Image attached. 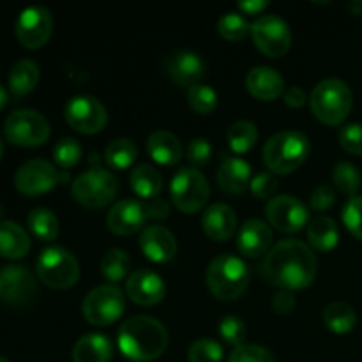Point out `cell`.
<instances>
[{"label": "cell", "instance_id": "cell-1", "mask_svg": "<svg viewBox=\"0 0 362 362\" xmlns=\"http://www.w3.org/2000/svg\"><path fill=\"white\" fill-rule=\"evenodd\" d=\"M318 262L310 246L296 239L276 244L262 264V272L271 285L283 290H303L317 278Z\"/></svg>", "mask_w": 362, "mask_h": 362}, {"label": "cell", "instance_id": "cell-2", "mask_svg": "<svg viewBox=\"0 0 362 362\" xmlns=\"http://www.w3.org/2000/svg\"><path fill=\"white\" fill-rule=\"evenodd\" d=\"M170 336L165 325L152 317L127 318L119 329V349L131 361H154L165 354Z\"/></svg>", "mask_w": 362, "mask_h": 362}, {"label": "cell", "instance_id": "cell-3", "mask_svg": "<svg viewBox=\"0 0 362 362\" xmlns=\"http://www.w3.org/2000/svg\"><path fill=\"white\" fill-rule=\"evenodd\" d=\"M311 112L320 122L338 126L349 117L354 106V95L349 85L338 78L322 80L310 98Z\"/></svg>", "mask_w": 362, "mask_h": 362}, {"label": "cell", "instance_id": "cell-4", "mask_svg": "<svg viewBox=\"0 0 362 362\" xmlns=\"http://www.w3.org/2000/svg\"><path fill=\"white\" fill-rule=\"evenodd\" d=\"M310 140L299 131H281L267 140L264 147V163L272 173H292L310 156Z\"/></svg>", "mask_w": 362, "mask_h": 362}, {"label": "cell", "instance_id": "cell-5", "mask_svg": "<svg viewBox=\"0 0 362 362\" xmlns=\"http://www.w3.org/2000/svg\"><path fill=\"white\" fill-rule=\"evenodd\" d=\"M250 285V269L235 255H219L207 269V286L219 300H235Z\"/></svg>", "mask_w": 362, "mask_h": 362}, {"label": "cell", "instance_id": "cell-6", "mask_svg": "<svg viewBox=\"0 0 362 362\" xmlns=\"http://www.w3.org/2000/svg\"><path fill=\"white\" fill-rule=\"evenodd\" d=\"M35 271L46 286L55 290L71 288L80 278L78 260L60 246L46 247L35 262Z\"/></svg>", "mask_w": 362, "mask_h": 362}, {"label": "cell", "instance_id": "cell-7", "mask_svg": "<svg viewBox=\"0 0 362 362\" xmlns=\"http://www.w3.org/2000/svg\"><path fill=\"white\" fill-rule=\"evenodd\" d=\"M73 198L87 209H103L117 197L119 180L112 172L90 168L78 175L73 182Z\"/></svg>", "mask_w": 362, "mask_h": 362}, {"label": "cell", "instance_id": "cell-8", "mask_svg": "<svg viewBox=\"0 0 362 362\" xmlns=\"http://www.w3.org/2000/svg\"><path fill=\"white\" fill-rule=\"evenodd\" d=\"M126 310V297L117 285H101L92 290L81 304L83 317L95 327H105L122 317Z\"/></svg>", "mask_w": 362, "mask_h": 362}, {"label": "cell", "instance_id": "cell-9", "mask_svg": "<svg viewBox=\"0 0 362 362\" xmlns=\"http://www.w3.org/2000/svg\"><path fill=\"white\" fill-rule=\"evenodd\" d=\"M209 194H211V187H209L207 179L197 168H182L173 175L170 197L177 209L186 214H193L204 209Z\"/></svg>", "mask_w": 362, "mask_h": 362}, {"label": "cell", "instance_id": "cell-10", "mask_svg": "<svg viewBox=\"0 0 362 362\" xmlns=\"http://www.w3.org/2000/svg\"><path fill=\"white\" fill-rule=\"evenodd\" d=\"M6 138L20 147H39L49 138V124L34 110H16L4 124Z\"/></svg>", "mask_w": 362, "mask_h": 362}, {"label": "cell", "instance_id": "cell-11", "mask_svg": "<svg viewBox=\"0 0 362 362\" xmlns=\"http://www.w3.org/2000/svg\"><path fill=\"white\" fill-rule=\"evenodd\" d=\"M251 35L258 49L272 59L285 55L292 45V32L278 14H264L257 18L251 25Z\"/></svg>", "mask_w": 362, "mask_h": 362}, {"label": "cell", "instance_id": "cell-12", "mask_svg": "<svg viewBox=\"0 0 362 362\" xmlns=\"http://www.w3.org/2000/svg\"><path fill=\"white\" fill-rule=\"evenodd\" d=\"M66 120L83 134L99 133L108 122V113L101 101L92 95H74L66 105Z\"/></svg>", "mask_w": 362, "mask_h": 362}, {"label": "cell", "instance_id": "cell-13", "mask_svg": "<svg viewBox=\"0 0 362 362\" xmlns=\"http://www.w3.org/2000/svg\"><path fill=\"white\" fill-rule=\"evenodd\" d=\"M53 30V18L42 6H32L21 11L16 20V37L25 48L37 49L48 42Z\"/></svg>", "mask_w": 362, "mask_h": 362}, {"label": "cell", "instance_id": "cell-14", "mask_svg": "<svg viewBox=\"0 0 362 362\" xmlns=\"http://www.w3.org/2000/svg\"><path fill=\"white\" fill-rule=\"evenodd\" d=\"M269 223L281 232H299L303 226L310 225V211L306 205L296 197L279 194L269 200L265 207Z\"/></svg>", "mask_w": 362, "mask_h": 362}, {"label": "cell", "instance_id": "cell-15", "mask_svg": "<svg viewBox=\"0 0 362 362\" xmlns=\"http://www.w3.org/2000/svg\"><path fill=\"white\" fill-rule=\"evenodd\" d=\"M37 293L35 278L25 265H7L0 271V299L13 306H25Z\"/></svg>", "mask_w": 362, "mask_h": 362}, {"label": "cell", "instance_id": "cell-16", "mask_svg": "<svg viewBox=\"0 0 362 362\" xmlns=\"http://www.w3.org/2000/svg\"><path fill=\"white\" fill-rule=\"evenodd\" d=\"M60 175L52 163L45 159H30L20 166L14 177V184L20 193L35 197L52 191L59 184Z\"/></svg>", "mask_w": 362, "mask_h": 362}, {"label": "cell", "instance_id": "cell-17", "mask_svg": "<svg viewBox=\"0 0 362 362\" xmlns=\"http://www.w3.org/2000/svg\"><path fill=\"white\" fill-rule=\"evenodd\" d=\"M126 293L133 303L140 306H154L163 300L166 286L159 274L148 269H138L127 278Z\"/></svg>", "mask_w": 362, "mask_h": 362}, {"label": "cell", "instance_id": "cell-18", "mask_svg": "<svg viewBox=\"0 0 362 362\" xmlns=\"http://www.w3.org/2000/svg\"><path fill=\"white\" fill-rule=\"evenodd\" d=\"M147 209L138 200H122L112 207L106 216V225L117 235H133L144 228Z\"/></svg>", "mask_w": 362, "mask_h": 362}, {"label": "cell", "instance_id": "cell-19", "mask_svg": "<svg viewBox=\"0 0 362 362\" xmlns=\"http://www.w3.org/2000/svg\"><path fill=\"white\" fill-rule=\"evenodd\" d=\"M140 250L145 257L158 264L170 262L177 253V240L168 228L161 225L145 226L140 233Z\"/></svg>", "mask_w": 362, "mask_h": 362}, {"label": "cell", "instance_id": "cell-20", "mask_svg": "<svg viewBox=\"0 0 362 362\" xmlns=\"http://www.w3.org/2000/svg\"><path fill=\"white\" fill-rule=\"evenodd\" d=\"M166 74L173 83L191 88L204 78L205 64L198 53L177 52L166 62Z\"/></svg>", "mask_w": 362, "mask_h": 362}, {"label": "cell", "instance_id": "cell-21", "mask_svg": "<svg viewBox=\"0 0 362 362\" xmlns=\"http://www.w3.org/2000/svg\"><path fill=\"white\" fill-rule=\"evenodd\" d=\"M272 244V230L262 219H250L244 223L237 237V247L244 257L257 258L267 253Z\"/></svg>", "mask_w": 362, "mask_h": 362}, {"label": "cell", "instance_id": "cell-22", "mask_svg": "<svg viewBox=\"0 0 362 362\" xmlns=\"http://www.w3.org/2000/svg\"><path fill=\"white\" fill-rule=\"evenodd\" d=\"M246 87L250 94L260 101H274L285 90V81L281 74L272 67L258 66L247 73Z\"/></svg>", "mask_w": 362, "mask_h": 362}, {"label": "cell", "instance_id": "cell-23", "mask_svg": "<svg viewBox=\"0 0 362 362\" xmlns=\"http://www.w3.org/2000/svg\"><path fill=\"white\" fill-rule=\"evenodd\" d=\"M205 233L212 240H228L237 230V216L233 209L226 204H214L204 212L202 218Z\"/></svg>", "mask_w": 362, "mask_h": 362}, {"label": "cell", "instance_id": "cell-24", "mask_svg": "<svg viewBox=\"0 0 362 362\" xmlns=\"http://www.w3.org/2000/svg\"><path fill=\"white\" fill-rule=\"evenodd\" d=\"M218 184L225 193L239 194L251 184V166L244 159L228 156L218 170Z\"/></svg>", "mask_w": 362, "mask_h": 362}, {"label": "cell", "instance_id": "cell-25", "mask_svg": "<svg viewBox=\"0 0 362 362\" xmlns=\"http://www.w3.org/2000/svg\"><path fill=\"white\" fill-rule=\"evenodd\" d=\"M148 156L156 163L165 166L177 165L182 159V145L179 138L168 131H156L147 140Z\"/></svg>", "mask_w": 362, "mask_h": 362}, {"label": "cell", "instance_id": "cell-26", "mask_svg": "<svg viewBox=\"0 0 362 362\" xmlns=\"http://www.w3.org/2000/svg\"><path fill=\"white\" fill-rule=\"evenodd\" d=\"M113 356V346L108 336L87 334L76 341L73 349L74 362H110Z\"/></svg>", "mask_w": 362, "mask_h": 362}, {"label": "cell", "instance_id": "cell-27", "mask_svg": "<svg viewBox=\"0 0 362 362\" xmlns=\"http://www.w3.org/2000/svg\"><path fill=\"white\" fill-rule=\"evenodd\" d=\"M30 250V237L18 223H0V255L9 260L23 258Z\"/></svg>", "mask_w": 362, "mask_h": 362}, {"label": "cell", "instance_id": "cell-28", "mask_svg": "<svg viewBox=\"0 0 362 362\" xmlns=\"http://www.w3.org/2000/svg\"><path fill=\"white\" fill-rule=\"evenodd\" d=\"M308 239L315 250L331 251L339 243L338 225L329 216H317L308 225Z\"/></svg>", "mask_w": 362, "mask_h": 362}, {"label": "cell", "instance_id": "cell-29", "mask_svg": "<svg viewBox=\"0 0 362 362\" xmlns=\"http://www.w3.org/2000/svg\"><path fill=\"white\" fill-rule=\"evenodd\" d=\"M39 81V67L34 60H20L9 73V90L14 98L30 94Z\"/></svg>", "mask_w": 362, "mask_h": 362}, {"label": "cell", "instance_id": "cell-30", "mask_svg": "<svg viewBox=\"0 0 362 362\" xmlns=\"http://www.w3.org/2000/svg\"><path fill=\"white\" fill-rule=\"evenodd\" d=\"M131 187L134 193L147 200H154L159 197L163 189V177L152 165H138L131 172L129 177Z\"/></svg>", "mask_w": 362, "mask_h": 362}, {"label": "cell", "instance_id": "cell-31", "mask_svg": "<svg viewBox=\"0 0 362 362\" xmlns=\"http://www.w3.org/2000/svg\"><path fill=\"white\" fill-rule=\"evenodd\" d=\"M324 322L336 334H346L357 324V315L346 303H331L324 310Z\"/></svg>", "mask_w": 362, "mask_h": 362}, {"label": "cell", "instance_id": "cell-32", "mask_svg": "<svg viewBox=\"0 0 362 362\" xmlns=\"http://www.w3.org/2000/svg\"><path fill=\"white\" fill-rule=\"evenodd\" d=\"M136 145L129 140V138H117V140L110 141L106 147L105 159L108 166L113 170H126L136 161Z\"/></svg>", "mask_w": 362, "mask_h": 362}, {"label": "cell", "instance_id": "cell-33", "mask_svg": "<svg viewBox=\"0 0 362 362\" xmlns=\"http://www.w3.org/2000/svg\"><path fill=\"white\" fill-rule=\"evenodd\" d=\"M226 138H228V145L233 152L246 154L255 147L258 140L257 126L250 120H237L230 126Z\"/></svg>", "mask_w": 362, "mask_h": 362}, {"label": "cell", "instance_id": "cell-34", "mask_svg": "<svg viewBox=\"0 0 362 362\" xmlns=\"http://www.w3.org/2000/svg\"><path fill=\"white\" fill-rule=\"evenodd\" d=\"M28 228L39 240H55L59 235V219L49 209L39 207L28 214Z\"/></svg>", "mask_w": 362, "mask_h": 362}, {"label": "cell", "instance_id": "cell-35", "mask_svg": "<svg viewBox=\"0 0 362 362\" xmlns=\"http://www.w3.org/2000/svg\"><path fill=\"white\" fill-rule=\"evenodd\" d=\"M131 267V260L127 257L126 251L122 250H110L106 251V255L101 260V272L108 281L117 283L122 281L127 276Z\"/></svg>", "mask_w": 362, "mask_h": 362}, {"label": "cell", "instance_id": "cell-36", "mask_svg": "<svg viewBox=\"0 0 362 362\" xmlns=\"http://www.w3.org/2000/svg\"><path fill=\"white\" fill-rule=\"evenodd\" d=\"M332 182L339 191L350 194V197H356L357 191L361 189L362 177L352 163L341 161L332 170Z\"/></svg>", "mask_w": 362, "mask_h": 362}, {"label": "cell", "instance_id": "cell-37", "mask_svg": "<svg viewBox=\"0 0 362 362\" xmlns=\"http://www.w3.org/2000/svg\"><path fill=\"white\" fill-rule=\"evenodd\" d=\"M218 30L221 34V37H225L226 41H243L247 34L251 32V25L247 23L246 18L243 14L237 13H226L219 18Z\"/></svg>", "mask_w": 362, "mask_h": 362}, {"label": "cell", "instance_id": "cell-38", "mask_svg": "<svg viewBox=\"0 0 362 362\" xmlns=\"http://www.w3.org/2000/svg\"><path fill=\"white\" fill-rule=\"evenodd\" d=\"M187 99H189L191 108L197 113L202 115H209L216 110L218 106V94H216L214 88L207 87V85H193V87L187 90Z\"/></svg>", "mask_w": 362, "mask_h": 362}, {"label": "cell", "instance_id": "cell-39", "mask_svg": "<svg viewBox=\"0 0 362 362\" xmlns=\"http://www.w3.org/2000/svg\"><path fill=\"white\" fill-rule=\"evenodd\" d=\"M187 359L189 362H221L223 346L214 339H197L187 350Z\"/></svg>", "mask_w": 362, "mask_h": 362}, {"label": "cell", "instance_id": "cell-40", "mask_svg": "<svg viewBox=\"0 0 362 362\" xmlns=\"http://www.w3.org/2000/svg\"><path fill=\"white\" fill-rule=\"evenodd\" d=\"M81 154H83V151H81L80 141L74 140V138H62L53 148V158H55V163L60 168L76 166L80 163Z\"/></svg>", "mask_w": 362, "mask_h": 362}, {"label": "cell", "instance_id": "cell-41", "mask_svg": "<svg viewBox=\"0 0 362 362\" xmlns=\"http://www.w3.org/2000/svg\"><path fill=\"white\" fill-rule=\"evenodd\" d=\"M219 336H221L226 345H232L237 349L246 339V325L240 318L228 315L219 324Z\"/></svg>", "mask_w": 362, "mask_h": 362}, {"label": "cell", "instance_id": "cell-42", "mask_svg": "<svg viewBox=\"0 0 362 362\" xmlns=\"http://www.w3.org/2000/svg\"><path fill=\"white\" fill-rule=\"evenodd\" d=\"M343 223L354 237L362 240V197H350L343 207Z\"/></svg>", "mask_w": 362, "mask_h": 362}, {"label": "cell", "instance_id": "cell-43", "mask_svg": "<svg viewBox=\"0 0 362 362\" xmlns=\"http://www.w3.org/2000/svg\"><path fill=\"white\" fill-rule=\"evenodd\" d=\"M228 362H276L272 354L260 345H240L230 354Z\"/></svg>", "mask_w": 362, "mask_h": 362}, {"label": "cell", "instance_id": "cell-44", "mask_svg": "<svg viewBox=\"0 0 362 362\" xmlns=\"http://www.w3.org/2000/svg\"><path fill=\"white\" fill-rule=\"evenodd\" d=\"M339 144L346 152L354 156H362V124H346L339 131Z\"/></svg>", "mask_w": 362, "mask_h": 362}, {"label": "cell", "instance_id": "cell-45", "mask_svg": "<svg viewBox=\"0 0 362 362\" xmlns=\"http://www.w3.org/2000/svg\"><path fill=\"white\" fill-rule=\"evenodd\" d=\"M251 193L255 194L257 198H260V200H272L276 194V191H278V180H276V177L272 175V173L269 172H264V173H258V175H255L253 179H251Z\"/></svg>", "mask_w": 362, "mask_h": 362}, {"label": "cell", "instance_id": "cell-46", "mask_svg": "<svg viewBox=\"0 0 362 362\" xmlns=\"http://www.w3.org/2000/svg\"><path fill=\"white\" fill-rule=\"evenodd\" d=\"M334 202H336V191L334 187L327 186V184H322V186L315 187V191L311 193V198H310L311 209L317 212L327 211V209H331L332 205H334Z\"/></svg>", "mask_w": 362, "mask_h": 362}, {"label": "cell", "instance_id": "cell-47", "mask_svg": "<svg viewBox=\"0 0 362 362\" xmlns=\"http://www.w3.org/2000/svg\"><path fill=\"white\" fill-rule=\"evenodd\" d=\"M212 156V147L209 144V140L205 138H194L191 140L189 147H187V159H189L193 165L202 166L211 159Z\"/></svg>", "mask_w": 362, "mask_h": 362}, {"label": "cell", "instance_id": "cell-48", "mask_svg": "<svg viewBox=\"0 0 362 362\" xmlns=\"http://www.w3.org/2000/svg\"><path fill=\"white\" fill-rule=\"evenodd\" d=\"M296 308V297L288 290H281L272 299V310L278 315H288Z\"/></svg>", "mask_w": 362, "mask_h": 362}, {"label": "cell", "instance_id": "cell-49", "mask_svg": "<svg viewBox=\"0 0 362 362\" xmlns=\"http://www.w3.org/2000/svg\"><path fill=\"white\" fill-rule=\"evenodd\" d=\"M148 219H165L170 216V204L165 198H154L151 204L145 205Z\"/></svg>", "mask_w": 362, "mask_h": 362}, {"label": "cell", "instance_id": "cell-50", "mask_svg": "<svg viewBox=\"0 0 362 362\" xmlns=\"http://www.w3.org/2000/svg\"><path fill=\"white\" fill-rule=\"evenodd\" d=\"M306 92L300 87H290L285 90V103L292 108H300V106L306 105Z\"/></svg>", "mask_w": 362, "mask_h": 362}, {"label": "cell", "instance_id": "cell-51", "mask_svg": "<svg viewBox=\"0 0 362 362\" xmlns=\"http://www.w3.org/2000/svg\"><path fill=\"white\" fill-rule=\"evenodd\" d=\"M237 6L246 14H258L269 6V2H265V0H250V2H239Z\"/></svg>", "mask_w": 362, "mask_h": 362}, {"label": "cell", "instance_id": "cell-52", "mask_svg": "<svg viewBox=\"0 0 362 362\" xmlns=\"http://www.w3.org/2000/svg\"><path fill=\"white\" fill-rule=\"evenodd\" d=\"M349 9L352 11V14H356V16H362V0H352V2L349 4Z\"/></svg>", "mask_w": 362, "mask_h": 362}, {"label": "cell", "instance_id": "cell-53", "mask_svg": "<svg viewBox=\"0 0 362 362\" xmlns=\"http://www.w3.org/2000/svg\"><path fill=\"white\" fill-rule=\"evenodd\" d=\"M6 105H7V92H6V88L0 85V110H2Z\"/></svg>", "mask_w": 362, "mask_h": 362}, {"label": "cell", "instance_id": "cell-54", "mask_svg": "<svg viewBox=\"0 0 362 362\" xmlns=\"http://www.w3.org/2000/svg\"><path fill=\"white\" fill-rule=\"evenodd\" d=\"M2 154H4V144H2V138H0V159H2Z\"/></svg>", "mask_w": 362, "mask_h": 362}, {"label": "cell", "instance_id": "cell-55", "mask_svg": "<svg viewBox=\"0 0 362 362\" xmlns=\"http://www.w3.org/2000/svg\"><path fill=\"white\" fill-rule=\"evenodd\" d=\"M0 362H9V361H7L6 357H2V356H0Z\"/></svg>", "mask_w": 362, "mask_h": 362}]
</instances>
